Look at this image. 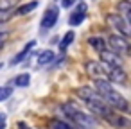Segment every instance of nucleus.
Returning a JSON list of instances; mask_svg holds the SVG:
<instances>
[{
    "label": "nucleus",
    "mask_w": 131,
    "mask_h": 129,
    "mask_svg": "<svg viewBox=\"0 0 131 129\" xmlns=\"http://www.w3.org/2000/svg\"><path fill=\"white\" fill-rule=\"evenodd\" d=\"M77 95L84 100V104L88 106V109L93 113V115H99L101 118H104L108 124H111L113 127L120 129V127H127V120L122 116V115H117V111L106 104V100L95 91V88H88V86H83L77 90Z\"/></svg>",
    "instance_id": "nucleus-1"
},
{
    "label": "nucleus",
    "mask_w": 131,
    "mask_h": 129,
    "mask_svg": "<svg viewBox=\"0 0 131 129\" xmlns=\"http://www.w3.org/2000/svg\"><path fill=\"white\" fill-rule=\"evenodd\" d=\"M61 116L74 129H99V125H97V122L93 120L92 115L83 113L77 106H74L70 102L61 106Z\"/></svg>",
    "instance_id": "nucleus-2"
},
{
    "label": "nucleus",
    "mask_w": 131,
    "mask_h": 129,
    "mask_svg": "<svg viewBox=\"0 0 131 129\" xmlns=\"http://www.w3.org/2000/svg\"><path fill=\"white\" fill-rule=\"evenodd\" d=\"M95 91L106 100V104H110L115 111H127L129 104L127 100L104 79H95Z\"/></svg>",
    "instance_id": "nucleus-3"
},
{
    "label": "nucleus",
    "mask_w": 131,
    "mask_h": 129,
    "mask_svg": "<svg viewBox=\"0 0 131 129\" xmlns=\"http://www.w3.org/2000/svg\"><path fill=\"white\" fill-rule=\"evenodd\" d=\"M106 24H108L113 31H117V34H120V36H124V38H127V36H129L127 22H126L120 15H115V13L108 15V16H106Z\"/></svg>",
    "instance_id": "nucleus-4"
},
{
    "label": "nucleus",
    "mask_w": 131,
    "mask_h": 129,
    "mask_svg": "<svg viewBox=\"0 0 131 129\" xmlns=\"http://www.w3.org/2000/svg\"><path fill=\"white\" fill-rule=\"evenodd\" d=\"M108 45H110V49H111L113 52H117V54H127V52H129V43H127V40H126L124 36H120V34L110 36V38H108Z\"/></svg>",
    "instance_id": "nucleus-5"
},
{
    "label": "nucleus",
    "mask_w": 131,
    "mask_h": 129,
    "mask_svg": "<svg viewBox=\"0 0 131 129\" xmlns=\"http://www.w3.org/2000/svg\"><path fill=\"white\" fill-rule=\"evenodd\" d=\"M106 77L115 84H124L127 81V75L122 70V66H106Z\"/></svg>",
    "instance_id": "nucleus-6"
},
{
    "label": "nucleus",
    "mask_w": 131,
    "mask_h": 129,
    "mask_svg": "<svg viewBox=\"0 0 131 129\" xmlns=\"http://www.w3.org/2000/svg\"><path fill=\"white\" fill-rule=\"evenodd\" d=\"M99 54H101L102 65H106V66H122V57H120V54H117V52H113V50H108V49L101 50Z\"/></svg>",
    "instance_id": "nucleus-7"
},
{
    "label": "nucleus",
    "mask_w": 131,
    "mask_h": 129,
    "mask_svg": "<svg viewBox=\"0 0 131 129\" xmlns=\"http://www.w3.org/2000/svg\"><path fill=\"white\" fill-rule=\"evenodd\" d=\"M86 72L93 79H104L106 77V66L102 63H97V61H88L86 63Z\"/></svg>",
    "instance_id": "nucleus-8"
},
{
    "label": "nucleus",
    "mask_w": 131,
    "mask_h": 129,
    "mask_svg": "<svg viewBox=\"0 0 131 129\" xmlns=\"http://www.w3.org/2000/svg\"><path fill=\"white\" fill-rule=\"evenodd\" d=\"M58 15H59V11H58L56 7L47 9L45 15H43V18H41V27H43V29H50V27H54V24L58 22Z\"/></svg>",
    "instance_id": "nucleus-9"
},
{
    "label": "nucleus",
    "mask_w": 131,
    "mask_h": 129,
    "mask_svg": "<svg viewBox=\"0 0 131 129\" xmlns=\"http://www.w3.org/2000/svg\"><path fill=\"white\" fill-rule=\"evenodd\" d=\"M34 47H36V41H34V40H32V41H29V43H27V45H25V47L22 49V52H20V54H16V56H15V57L11 59V65L22 63V61H24V59L27 57V54H29V52H31V50L34 49Z\"/></svg>",
    "instance_id": "nucleus-10"
},
{
    "label": "nucleus",
    "mask_w": 131,
    "mask_h": 129,
    "mask_svg": "<svg viewBox=\"0 0 131 129\" xmlns=\"http://www.w3.org/2000/svg\"><path fill=\"white\" fill-rule=\"evenodd\" d=\"M84 11H86V6H84V4H81V6L77 7V11L70 16L68 24H70V25H79V24L84 20V16H86V15H84Z\"/></svg>",
    "instance_id": "nucleus-11"
},
{
    "label": "nucleus",
    "mask_w": 131,
    "mask_h": 129,
    "mask_svg": "<svg viewBox=\"0 0 131 129\" xmlns=\"http://www.w3.org/2000/svg\"><path fill=\"white\" fill-rule=\"evenodd\" d=\"M36 7H38V2L34 0V2H29V4H24V6L16 7V9H15V15H16V16H24V15H27V13L34 11Z\"/></svg>",
    "instance_id": "nucleus-12"
},
{
    "label": "nucleus",
    "mask_w": 131,
    "mask_h": 129,
    "mask_svg": "<svg viewBox=\"0 0 131 129\" xmlns=\"http://www.w3.org/2000/svg\"><path fill=\"white\" fill-rule=\"evenodd\" d=\"M88 43H90V47L95 49L97 52H101V50L106 49V41H104V38H101V36H93V38H90Z\"/></svg>",
    "instance_id": "nucleus-13"
},
{
    "label": "nucleus",
    "mask_w": 131,
    "mask_h": 129,
    "mask_svg": "<svg viewBox=\"0 0 131 129\" xmlns=\"http://www.w3.org/2000/svg\"><path fill=\"white\" fill-rule=\"evenodd\" d=\"M118 13H120V16H122L126 22H129L131 6H129V2H127V0H124V2H120V4H118Z\"/></svg>",
    "instance_id": "nucleus-14"
},
{
    "label": "nucleus",
    "mask_w": 131,
    "mask_h": 129,
    "mask_svg": "<svg viewBox=\"0 0 131 129\" xmlns=\"http://www.w3.org/2000/svg\"><path fill=\"white\" fill-rule=\"evenodd\" d=\"M54 61V52L52 50H43L38 57V65H49Z\"/></svg>",
    "instance_id": "nucleus-15"
},
{
    "label": "nucleus",
    "mask_w": 131,
    "mask_h": 129,
    "mask_svg": "<svg viewBox=\"0 0 131 129\" xmlns=\"http://www.w3.org/2000/svg\"><path fill=\"white\" fill-rule=\"evenodd\" d=\"M49 129H74L70 124H67L65 120H50Z\"/></svg>",
    "instance_id": "nucleus-16"
},
{
    "label": "nucleus",
    "mask_w": 131,
    "mask_h": 129,
    "mask_svg": "<svg viewBox=\"0 0 131 129\" xmlns=\"http://www.w3.org/2000/svg\"><path fill=\"white\" fill-rule=\"evenodd\" d=\"M74 38H75L74 31H68V32L63 36V40H61V50H67V49H68V45L74 41Z\"/></svg>",
    "instance_id": "nucleus-17"
},
{
    "label": "nucleus",
    "mask_w": 131,
    "mask_h": 129,
    "mask_svg": "<svg viewBox=\"0 0 131 129\" xmlns=\"http://www.w3.org/2000/svg\"><path fill=\"white\" fill-rule=\"evenodd\" d=\"M15 16V9H0V24H6Z\"/></svg>",
    "instance_id": "nucleus-18"
},
{
    "label": "nucleus",
    "mask_w": 131,
    "mask_h": 129,
    "mask_svg": "<svg viewBox=\"0 0 131 129\" xmlns=\"http://www.w3.org/2000/svg\"><path fill=\"white\" fill-rule=\"evenodd\" d=\"M29 83H31V75H29V74H22V75H18V77L15 79V84L20 86V88L29 86Z\"/></svg>",
    "instance_id": "nucleus-19"
},
{
    "label": "nucleus",
    "mask_w": 131,
    "mask_h": 129,
    "mask_svg": "<svg viewBox=\"0 0 131 129\" xmlns=\"http://www.w3.org/2000/svg\"><path fill=\"white\" fill-rule=\"evenodd\" d=\"M20 0H0V9H15Z\"/></svg>",
    "instance_id": "nucleus-20"
},
{
    "label": "nucleus",
    "mask_w": 131,
    "mask_h": 129,
    "mask_svg": "<svg viewBox=\"0 0 131 129\" xmlns=\"http://www.w3.org/2000/svg\"><path fill=\"white\" fill-rule=\"evenodd\" d=\"M9 95H11V88H0V102L6 100Z\"/></svg>",
    "instance_id": "nucleus-21"
},
{
    "label": "nucleus",
    "mask_w": 131,
    "mask_h": 129,
    "mask_svg": "<svg viewBox=\"0 0 131 129\" xmlns=\"http://www.w3.org/2000/svg\"><path fill=\"white\" fill-rule=\"evenodd\" d=\"M7 38V32H0V49H2V45H4V40Z\"/></svg>",
    "instance_id": "nucleus-22"
},
{
    "label": "nucleus",
    "mask_w": 131,
    "mask_h": 129,
    "mask_svg": "<svg viewBox=\"0 0 131 129\" xmlns=\"http://www.w3.org/2000/svg\"><path fill=\"white\" fill-rule=\"evenodd\" d=\"M74 2H75V0H63V7H70Z\"/></svg>",
    "instance_id": "nucleus-23"
},
{
    "label": "nucleus",
    "mask_w": 131,
    "mask_h": 129,
    "mask_svg": "<svg viewBox=\"0 0 131 129\" xmlns=\"http://www.w3.org/2000/svg\"><path fill=\"white\" fill-rule=\"evenodd\" d=\"M4 120H6V115H4V113H0V122H4Z\"/></svg>",
    "instance_id": "nucleus-24"
},
{
    "label": "nucleus",
    "mask_w": 131,
    "mask_h": 129,
    "mask_svg": "<svg viewBox=\"0 0 131 129\" xmlns=\"http://www.w3.org/2000/svg\"><path fill=\"white\" fill-rule=\"evenodd\" d=\"M0 129H4V124H2V125H0Z\"/></svg>",
    "instance_id": "nucleus-25"
},
{
    "label": "nucleus",
    "mask_w": 131,
    "mask_h": 129,
    "mask_svg": "<svg viewBox=\"0 0 131 129\" xmlns=\"http://www.w3.org/2000/svg\"><path fill=\"white\" fill-rule=\"evenodd\" d=\"M0 68H2V63H0Z\"/></svg>",
    "instance_id": "nucleus-26"
}]
</instances>
